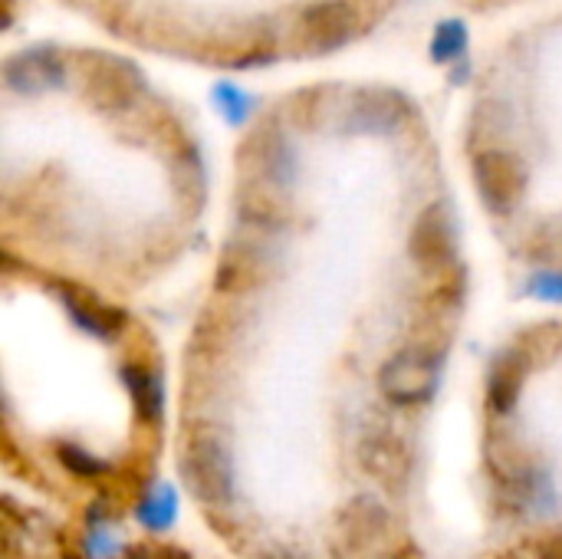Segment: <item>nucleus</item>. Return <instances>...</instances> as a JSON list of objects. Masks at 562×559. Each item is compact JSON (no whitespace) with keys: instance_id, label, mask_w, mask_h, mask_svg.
<instances>
[{"instance_id":"nucleus-13","label":"nucleus","mask_w":562,"mask_h":559,"mask_svg":"<svg viewBox=\"0 0 562 559\" xmlns=\"http://www.w3.org/2000/svg\"><path fill=\"white\" fill-rule=\"evenodd\" d=\"M122 382L132 395L135 405V418L142 425H158L161 422V409H165V389H161V376L148 366V362H125L122 366Z\"/></svg>"},{"instance_id":"nucleus-11","label":"nucleus","mask_w":562,"mask_h":559,"mask_svg":"<svg viewBox=\"0 0 562 559\" xmlns=\"http://www.w3.org/2000/svg\"><path fill=\"white\" fill-rule=\"evenodd\" d=\"M530 349L527 346H510L494 356L491 372H487V405L494 415H510L520 405L527 376H530Z\"/></svg>"},{"instance_id":"nucleus-9","label":"nucleus","mask_w":562,"mask_h":559,"mask_svg":"<svg viewBox=\"0 0 562 559\" xmlns=\"http://www.w3.org/2000/svg\"><path fill=\"white\" fill-rule=\"evenodd\" d=\"M3 82L16 96H40L66 82V63L56 49L46 46L23 49L3 63Z\"/></svg>"},{"instance_id":"nucleus-12","label":"nucleus","mask_w":562,"mask_h":559,"mask_svg":"<svg viewBox=\"0 0 562 559\" xmlns=\"http://www.w3.org/2000/svg\"><path fill=\"white\" fill-rule=\"evenodd\" d=\"M247 155H250V178H260V181H270L280 188L293 185L296 161H293L290 142L280 132H273V128L257 132L254 142L247 145Z\"/></svg>"},{"instance_id":"nucleus-19","label":"nucleus","mask_w":562,"mask_h":559,"mask_svg":"<svg viewBox=\"0 0 562 559\" xmlns=\"http://www.w3.org/2000/svg\"><path fill=\"white\" fill-rule=\"evenodd\" d=\"M530 297L543 300V303H562V270L557 267H547V270H537L527 283Z\"/></svg>"},{"instance_id":"nucleus-6","label":"nucleus","mask_w":562,"mask_h":559,"mask_svg":"<svg viewBox=\"0 0 562 559\" xmlns=\"http://www.w3.org/2000/svg\"><path fill=\"white\" fill-rule=\"evenodd\" d=\"M359 465L375 484L392 494H402L415 474V451L392 428H372L359 441Z\"/></svg>"},{"instance_id":"nucleus-10","label":"nucleus","mask_w":562,"mask_h":559,"mask_svg":"<svg viewBox=\"0 0 562 559\" xmlns=\"http://www.w3.org/2000/svg\"><path fill=\"white\" fill-rule=\"evenodd\" d=\"M56 297H59V303L66 306L69 320H72L82 333H89V336H95V339H102V343H112V339L122 336V329H125V313H122L119 306L105 303L99 293H92V290H86V287H79V283H56Z\"/></svg>"},{"instance_id":"nucleus-22","label":"nucleus","mask_w":562,"mask_h":559,"mask_svg":"<svg viewBox=\"0 0 562 559\" xmlns=\"http://www.w3.org/2000/svg\"><path fill=\"white\" fill-rule=\"evenodd\" d=\"M484 3H491V0H484Z\"/></svg>"},{"instance_id":"nucleus-1","label":"nucleus","mask_w":562,"mask_h":559,"mask_svg":"<svg viewBox=\"0 0 562 559\" xmlns=\"http://www.w3.org/2000/svg\"><path fill=\"white\" fill-rule=\"evenodd\" d=\"M181 478L184 488L198 504L207 511L227 507L237 491V474H234V455L227 435L211 425L198 422L184 432L181 438Z\"/></svg>"},{"instance_id":"nucleus-15","label":"nucleus","mask_w":562,"mask_h":559,"mask_svg":"<svg viewBox=\"0 0 562 559\" xmlns=\"http://www.w3.org/2000/svg\"><path fill=\"white\" fill-rule=\"evenodd\" d=\"M56 458L79 481H99V478H105L112 471L102 458L89 455L82 445H72V441H56Z\"/></svg>"},{"instance_id":"nucleus-20","label":"nucleus","mask_w":562,"mask_h":559,"mask_svg":"<svg viewBox=\"0 0 562 559\" xmlns=\"http://www.w3.org/2000/svg\"><path fill=\"white\" fill-rule=\"evenodd\" d=\"M537 559H562V530L560 534H550L547 540H540Z\"/></svg>"},{"instance_id":"nucleus-17","label":"nucleus","mask_w":562,"mask_h":559,"mask_svg":"<svg viewBox=\"0 0 562 559\" xmlns=\"http://www.w3.org/2000/svg\"><path fill=\"white\" fill-rule=\"evenodd\" d=\"M468 49V26L464 20H441L431 40V56L435 63H454Z\"/></svg>"},{"instance_id":"nucleus-7","label":"nucleus","mask_w":562,"mask_h":559,"mask_svg":"<svg viewBox=\"0 0 562 559\" xmlns=\"http://www.w3.org/2000/svg\"><path fill=\"white\" fill-rule=\"evenodd\" d=\"M392 530V514L379 497L359 494L352 497L336 521V534H339V550L346 557H366L372 554Z\"/></svg>"},{"instance_id":"nucleus-18","label":"nucleus","mask_w":562,"mask_h":559,"mask_svg":"<svg viewBox=\"0 0 562 559\" xmlns=\"http://www.w3.org/2000/svg\"><path fill=\"white\" fill-rule=\"evenodd\" d=\"M214 105L221 109V115L231 122V125H240L244 119H247V109H250V99L237 89V86H231V82H221V86H214Z\"/></svg>"},{"instance_id":"nucleus-14","label":"nucleus","mask_w":562,"mask_h":559,"mask_svg":"<svg viewBox=\"0 0 562 559\" xmlns=\"http://www.w3.org/2000/svg\"><path fill=\"white\" fill-rule=\"evenodd\" d=\"M178 517V494L168 488V484H158L151 491H142L138 494V504H135V521L151 530V534H165Z\"/></svg>"},{"instance_id":"nucleus-16","label":"nucleus","mask_w":562,"mask_h":559,"mask_svg":"<svg viewBox=\"0 0 562 559\" xmlns=\"http://www.w3.org/2000/svg\"><path fill=\"white\" fill-rule=\"evenodd\" d=\"M382 102V92H362V105L356 109L359 115V128H369V132H385L398 122V99L389 92L385 105Z\"/></svg>"},{"instance_id":"nucleus-3","label":"nucleus","mask_w":562,"mask_h":559,"mask_svg":"<svg viewBox=\"0 0 562 559\" xmlns=\"http://www.w3.org/2000/svg\"><path fill=\"white\" fill-rule=\"evenodd\" d=\"M471 171H474L477 194L491 214L507 217L517 211V204L524 201L527 185H530V171L520 155H514L507 148H487V152H477Z\"/></svg>"},{"instance_id":"nucleus-4","label":"nucleus","mask_w":562,"mask_h":559,"mask_svg":"<svg viewBox=\"0 0 562 559\" xmlns=\"http://www.w3.org/2000/svg\"><path fill=\"white\" fill-rule=\"evenodd\" d=\"M82 79H86L89 102L99 112H125L145 92L142 69L135 63L122 59V56H112V53H92V56H86Z\"/></svg>"},{"instance_id":"nucleus-8","label":"nucleus","mask_w":562,"mask_h":559,"mask_svg":"<svg viewBox=\"0 0 562 559\" xmlns=\"http://www.w3.org/2000/svg\"><path fill=\"white\" fill-rule=\"evenodd\" d=\"M356 23L349 0H316L300 16V40L310 53H336L356 36Z\"/></svg>"},{"instance_id":"nucleus-2","label":"nucleus","mask_w":562,"mask_h":559,"mask_svg":"<svg viewBox=\"0 0 562 559\" xmlns=\"http://www.w3.org/2000/svg\"><path fill=\"white\" fill-rule=\"evenodd\" d=\"M441 382V353L428 346H405L395 356H389L379 369V392L398 405H425Z\"/></svg>"},{"instance_id":"nucleus-21","label":"nucleus","mask_w":562,"mask_h":559,"mask_svg":"<svg viewBox=\"0 0 562 559\" xmlns=\"http://www.w3.org/2000/svg\"><path fill=\"white\" fill-rule=\"evenodd\" d=\"M260 559H306V557H300V554H293V550H273V554H267V557H260Z\"/></svg>"},{"instance_id":"nucleus-5","label":"nucleus","mask_w":562,"mask_h":559,"mask_svg":"<svg viewBox=\"0 0 562 559\" xmlns=\"http://www.w3.org/2000/svg\"><path fill=\"white\" fill-rule=\"evenodd\" d=\"M408 257L425 273H448L458 267V224L445 201L428 204L408 234Z\"/></svg>"}]
</instances>
